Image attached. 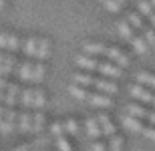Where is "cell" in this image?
Returning <instances> with one entry per match:
<instances>
[{
	"label": "cell",
	"instance_id": "6da1fadb",
	"mask_svg": "<svg viewBox=\"0 0 155 151\" xmlns=\"http://www.w3.org/2000/svg\"><path fill=\"white\" fill-rule=\"evenodd\" d=\"M73 81L79 83V85H89V87H95L103 93H117V85L115 83L107 81V79H97V77H89V75H83V73H75L73 75Z\"/></svg>",
	"mask_w": 155,
	"mask_h": 151
},
{
	"label": "cell",
	"instance_id": "7a4b0ae2",
	"mask_svg": "<svg viewBox=\"0 0 155 151\" xmlns=\"http://www.w3.org/2000/svg\"><path fill=\"white\" fill-rule=\"evenodd\" d=\"M127 111H129L133 117H137V119H147V121H151L155 125V111H147V109H143V107H139V105H135V103L129 105Z\"/></svg>",
	"mask_w": 155,
	"mask_h": 151
},
{
	"label": "cell",
	"instance_id": "3957f363",
	"mask_svg": "<svg viewBox=\"0 0 155 151\" xmlns=\"http://www.w3.org/2000/svg\"><path fill=\"white\" fill-rule=\"evenodd\" d=\"M129 91H131V95L135 97V99L143 101V103H151V105H155V95H153V93H149L147 89L139 87V85H133Z\"/></svg>",
	"mask_w": 155,
	"mask_h": 151
},
{
	"label": "cell",
	"instance_id": "277c9868",
	"mask_svg": "<svg viewBox=\"0 0 155 151\" xmlns=\"http://www.w3.org/2000/svg\"><path fill=\"white\" fill-rule=\"evenodd\" d=\"M20 87H18L16 83H10L8 85V89H6V97H4V103L6 107H14V105L18 103V99H20Z\"/></svg>",
	"mask_w": 155,
	"mask_h": 151
},
{
	"label": "cell",
	"instance_id": "5b68a950",
	"mask_svg": "<svg viewBox=\"0 0 155 151\" xmlns=\"http://www.w3.org/2000/svg\"><path fill=\"white\" fill-rule=\"evenodd\" d=\"M105 57L111 58V61H115L119 67H127V64H129V58H127L125 54L119 51V48H115V47H113V48L107 47V52H105Z\"/></svg>",
	"mask_w": 155,
	"mask_h": 151
},
{
	"label": "cell",
	"instance_id": "8992f818",
	"mask_svg": "<svg viewBox=\"0 0 155 151\" xmlns=\"http://www.w3.org/2000/svg\"><path fill=\"white\" fill-rule=\"evenodd\" d=\"M87 101L91 105H95V107H111V105H113L107 95H101V93H89Z\"/></svg>",
	"mask_w": 155,
	"mask_h": 151
},
{
	"label": "cell",
	"instance_id": "52a82bcc",
	"mask_svg": "<svg viewBox=\"0 0 155 151\" xmlns=\"http://www.w3.org/2000/svg\"><path fill=\"white\" fill-rule=\"evenodd\" d=\"M121 123H123L129 131H135V133H141V129H143V123L139 121L137 117H133V115H125L123 119H121Z\"/></svg>",
	"mask_w": 155,
	"mask_h": 151
},
{
	"label": "cell",
	"instance_id": "ba28073f",
	"mask_svg": "<svg viewBox=\"0 0 155 151\" xmlns=\"http://www.w3.org/2000/svg\"><path fill=\"white\" fill-rule=\"evenodd\" d=\"M97 119H99V125H101V131H103L105 135H109V139H111V137L115 135V125L111 123V119L105 115V113H101Z\"/></svg>",
	"mask_w": 155,
	"mask_h": 151
},
{
	"label": "cell",
	"instance_id": "9c48e42d",
	"mask_svg": "<svg viewBox=\"0 0 155 151\" xmlns=\"http://www.w3.org/2000/svg\"><path fill=\"white\" fill-rule=\"evenodd\" d=\"M97 71H99V73H103V75H107V77H115V79L121 77V69L115 67V64H111V63H99Z\"/></svg>",
	"mask_w": 155,
	"mask_h": 151
},
{
	"label": "cell",
	"instance_id": "30bf717a",
	"mask_svg": "<svg viewBox=\"0 0 155 151\" xmlns=\"http://www.w3.org/2000/svg\"><path fill=\"white\" fill-rule=\"evenodd\" d=\"M32 73H35V64H30L28 61L18 64V77L22 81H32Z\"/></svg>",
	"mask_w": 155,
	"mask_h": 151
},
{
	"label": "cell",
	"instance_id": "8fae6325",
	"mask_svg": "<svg viewBox=\"0 0 155 151\" xmlns=\"http://www.w3.org/2000/svg\"><path fill=\"white\" fill-rule=\"evenodd\" d=\"M85 125H87V133H89V137H93V139H97L99 135L103 133V131H101V125H99V119H95V117H89Z\"/></svg>",
	"mask_w": 155,
	"mask_h": 151
},
{
	"label": "cell",
	"instance_id": "7c38bea8",
	"mask_svg": "<svg viewBox=\"0 0 155 151\" xmlns=\"http://www.w3.org/2000/svg\"><path fill=\"white\" fill-rule=\"evenodd\" d=\"M36 48H38V41L28 36V38H24L22 41V51L26 57H36Z\"/></svg>",
	"mask_w": 155,
	"mask_h": 151
},
{
	"label": "cell",
	"instance_id": "4fadbf2b",
	"mask_svg": "<svg viewBox=\"0 0 155 151\" xmlns=\"http://www.w3.org/2000/svg\"><path fill=\"white\" fill-rule=\"evenodd\" d=\"M83 51L87 54H105L107 52V47L101 44V42H85L83 44Z\"/></svg>",
	"mask_w": 155,
	"mask_h": 151
},
{
	"label": "cell",
	"instance_id": "5bb4252c",
	"mask_svg": "<svg viewBox=\"0 0 155 151\" xmlns=\"http://www.w3.org/2000/svg\"><path fill=\"white\" fill-rule=\"evenodd\" d=\"M75 61H77V64H81V67H83V69H87V71H97L99 61H95V58H91V57L79 54V57H77Z\"/></svg>",
	"mask_w": 155,
	"mask_h": 151
},
{
	"label": "cell",
	"instance_id": "9a60e30c",
	"mask_svg": "<svg viewBox=\"0 0 155 151\" xmlns=\"http://www.w3.org/2000/svg\"><path fill=\"white\" fill-rule=\"evenodd\" d=\"M18 127H20V131H32V115L30 113H20V117H18Z\"/></svg>",
	"mask_w": 155,
	"mask_h": 151
},
{
	"label": "cell",
	"instance_id": "2e32d148",
	"mask_svg": "<svg viewBox=\"0 0 155 151\" xmlns=\"http://www.w3.org/2000/svg\"><path fill=\"white\" fill-rule=\"evenodd\" d=\"M14 64H16V57H14V54H4V64H2L0 77L10 75V73H12V69H14Z\"/></svg>",
	"mask_w": 155,
	"mask_h": 151
},
{
	"label": "cell",
	"instance_id": "e0dca14e",
	"mask_svg": "<svg viewBox=\"0 0 155 151\" xmlns=\"http://www.w3.org/2000/svg\"><path fill=\"white\" fill-rule=\"evenodd\" d=\"M117 28H119L121 36H123L125 41H129V42H131V38L135 36V34H133V28H131V24L127 22V20H121V22H117Z\"/></svg>",
	"mask_w": 155,
	"mask_h": 151
},
{
	"label": "cell",
	"instance_id": "ac0fdd59",
	"mask_svg": "<svg viewBox=\"0 0 155 151\" xmlns=\"http://www.w3.org/2000/svg\"><path fill=\"white\" fill-rule=\"evenodd\" d=\"M20 103H22L24 107H35V89H22Z\"/></svg>",
	"mask_w": 155,
	"mask_h": 151
},
{
	"label": "cell",
	"instance_id": "d6986e66",
	"mask_svg": "<svg viewBox=\"0 0 155 151\" xmlns=\"http://www.w3.org/2000/svg\"><path fill=\"white\" fill-rule=\"evenodd\" d=\"M131 44H133V48L137 52H141V54H145L147 52V48H149V44H147V41H145L143 36H133L131 38Z\"/></svg>",
	"mask_w": 155,
	"mask_h": 151
},
{
	"label": "cell",
	"instance_id": "ffe728a7",
	"mask_svg": "<svg viewBox=\"0 0 155 151\" xmlns=\"http://www.w3.org/2000/svg\"><path fill=\"white\" fill-rule=\"evenodd\" d=\"M42 123H45V115L36 111L35 115H32V133H38L40 129H42Z\"/></svg>",
	"mask_w": 155,
	"mask_h": 151
},
{
	"label": "cell",
	"instance_id": "44dd1931",
	"mask_svg": "<svg viewBox=\"0 0 155 151\" xmlns=\"http://www.w3.org/2000/svg\"><path fill=\"white\" fill-rule=\"evenodd\" d=\"M36 57H38V58H46V57H48V41H46V38H38Z\"/></svg>",
	"mask_w": 155,
	"mask_h": 151
},
{
	"label": "cell",
	"instance_id": "7402d4cb",
	"mask_svg": "<svg viewBox=\"0 0 155 151\" xmlns=\"http://www.w3.org/2000/svg\"><path fill=\"white\" fill-rule=\"evenodd\" d=\"M137 81L147 85V87H153L155 89V77L149 75V73H137Z\"/></svg>",
	"mask_w": 155,
	"mask_h": 151
},
{
	"label": "cell",
	"instance_id": "603a6c76",
	"mask_svg": "<svg viewBox=\"0 0 155 151\" xmlns=\"http://www.w3.org/2000/svg\"><path fill=\"white\" fill-rule=\"evenodd\" d=\"M69 93L73 95V97H77V99H85V101H87V97H89V93H87L85 89H81L79 85H71Z\"/></svg>",
	"mask_w": 155,
	"mask_h": 151
},
{
	"label": "cell",
	"instance_id": "cb8c5ba5",
	"mask_svg": "<svg viewBox=\"0 0 155 151\" xmlns=\"http://www.w3.org/2000/svg\"><path fill=\"white\" fill-rule=\"evenodd\" d=\"M45 107V93L42 89H35V109H42Z\"/></svg>",
	"mask_w": 155,
	"mask_h": 151
},
{
	"label": "cell",
	"instance_id": "d4e9b609",
	"mask_svg": "<svg viewBox=\"0 0 155 151\" xmlns=\"http://www.w3.org/2000/svg\"><path fill=\"white\" fill-rule=\"evenodd\" d=\"M42 77H45V64L36 63L35 64V73H32V81L38 83V81H42Z\"/></svg>",
	"mask_w": 155,
	"mask_h": 151
},
{
	"label": "cell",
	"instance_id": "484cf974",
	"mask_svg": "<svg viewBox=\"0 0 155 151\" xmlns=\"http://www.w3.org/2000/svg\"><path fill=\"white\" fill-rule=\"evenodd\" d=\"M137 4H139V10L143 12L145 16H151V14H153V6H151L149 0H139Z\"/></svg>",
	"mask_w": 155,
	"mask_h": 151
},
{
	"label": "cell",
	"instance_id": "4316f807",
	"mask_svg": "<svg viewBox=\"0 0 155 151\" xmlns=\"http://www.w3.org/2000/svg\"><path fill=\"white\" fill-rule=\"evenodd\" d=\"M121 145H123V139L119 135H113L109 141V151H121Z\"/></svg>",
	"mask_w": 155,
	"mask_h": 151
},
{
	"label": "cell",
	"instance_id": "83f0119b",
	"mask_svg": "<svg viewBox=\"0 0 155 151\" xmlns=\"http://www.w3.org/2000/svg\"><path fill=\"white\" fill-rule=\"evenodd\" d=\"M127 18H129V24H131V26H135V28H139V30H143V28H145L143 20H141L137 14H129Z\"/></svg>",
	"mask_w": 155,
	"mask_h": 151
},
{
	"label": "cell",
	"instance_id": "f1b7e54d",
	"mask_svg": "<svg viewBox=\"0 0 155 151\" xmlns=\"http://www.w3.org/2000/svg\"><path fill=\"white\" fill-rule=\"evenodd\" d=\"M64 129H67L71 135H77V133H79V125H77L75 119H67V123H64Z\"/></svg>",
	"mask_w": 155,
	"mask_h": 151
},
{
	"label": "cell",
	"instance_id": "f546056e",
	"mask_svg": "<svg viewBox=\"0 0 155 151\" xmlns=\"http://www.w3.org/2000/svg\"><path fill=\"white\" fill-rule=\"evenodd\" d=\"M51 131H52V135L58 139V137H63V133L67 131V129H64V125H61V123L57 121V123H52V125H51Z\"/></svg>",
	"mask_w": 155,
	"mask_h": 151
},
{
	"label": "cell",
	"instance_id": "4dcf8cb0",
	"mask_svg": "<svg viewBox=\"0 0 155 151\" xmlns=\"http://www.w3.org/2000/svg\"><path fill=\"white\" fill-rule=\"evenodd\" d=\"M143 38L147 41L149 47H155V32L151 28H143Z\"/></svg>",
	"mask_w": 155,
	"mask_h": 151
},
{
	"label": "cell",
	"instance_id": "1f68e13d",
	"mask_svg": "<svg viewBox=\"0 0 155 151\" xmlns=\"http://www.w3.org/2000/svg\"><path fill=\"white\" fill-rule=\"evenodd\" d=\"M18 117H20V115H16V111L12 109V107H6V111H4V119H6L8 123H14Z\"/></svg>",
	"mask_w": 155,
	"mask_h": 151
},
{
	"label": "cell",
	"instance_id": "d6a6232c",
	"mask_svg": "<svg viewBox=\"0 0 155 151\" xmlns=\"http://www.w3.org/2000/svg\"><path fill=\"white\" fill-rule=\"evenodd\" d=\"M20 47V41H18L16 34H8V44H6V48H10V51H16V48Z\"/></svg>",
	"mask_w": 155,
	"mask_h": 151
},
{
	"label": "cell",
	"instance_id": "836d02e7",
	"mask_svg": "<svg viewBox=\"0 0 155 151\" xmlns=\"http://www.w3.org/2000/svg\"><path fill=\"white\" fill-rule=\"evenodd\" d=\"M105 8H107V10H111V12H119L121 4L117 2V0H105Z\"/></svg>",
	"mask_w": 155,
	"mask_h": 151
},
{
	"label": "cell",
	"instance_id": "e575fe53",
	"mask_svg": "<svg viewBox=\"0 0 155 151\" xmlns=\"http://www.w3.org/2000/svg\"><path fill=\"white\" fill-rule=\"evenodd\" d=\"M57 147H58V151H71L69 141L64 139V137H58V139H57Z\"/></svg>",
	"mask_w": 155,
	"mask_h": 151
},
{
	"label": "cell",
	"instance_id": "d590c367",
	"mask_svg": "<svg viewBox=\"0 0 155 151\" xmlns=\"http://www.w3.org/2000/svg\"><path fill=\"white\" fill-rule=\"evenodd\" d=\"M141 133L147 137V139H151V141H155V129L153 127H145L143 125V129H141Z\"/></svg>",
	"mask_w": 155,
	"mask_h": 151
},
{
	"label": "cell",
	"instance_id": "8d00e7d4",
	"mask_svg": "<svg viewBox=\"0 0 155 151\" xmlns=\"http://www.w3.org/2000/svg\"><path fill=\"white\" fill-rule=\"evenodd\" d=\"M12 127H14V123H8L4 119V121H2V125H0V131H2V133H10Z\"/></svg>",
	"mask_w": 155,
	"mask_h": 151
},
{
	"label": "cell",
	"instance_id": "74e56055",
	"mask_svg": "<svg viewBox=\"0 0 155 151\" xmlns=\"http://www.w3.org/2000/svg\"><path fill=\"white\" fill-rule=\"evenodd\" d=\"M6 44H8V34L0 32V48H6Z\"/></svg>",
	"mask_w": 155,
	"mask_h": 151
},
{
	"label": "cell",
	"instance_id": "f35d334b",
	"mask_svg": "<svg viewBox=\"0 0 155 151\" xmlns=\"http://www.w3.org/2000/svg\"><path fill=\"white\" fill-rule=\"evenodd\" d=\"M93 151H105V145H103V143H99V141H97V143L93 145Z\"/></svg>",
	"mask_w": 155,
	"mask_h": 151
},
{
	"label": "cell",
	"instance_id": "ab89813d",
	"mask_svg": "<svg viewBox=\"0 0 155 151\" xmlns=\"http://www.w3.org/2000/svg\"><path fill=\"white\" fill-rule=\"evenodd\" d=\"M26 149H28V145H20V147H16L14 151H26Z\"/></svg>",
	"mask_w": 155,
	"mask_h": 151
},
{
	"label": "cell",
	"instance_id": "60d3db41",
	"mask_svg": "<svg viewBox=\"0 0 155 151\" xmlns=\"http://www.w3.org/2000/svg\"><path fill=\"white\" fill-rule=\"evenodd\" d=\"M2 64H4V54L0 52V71H2Z\"/></svg>",
	"mask_w": 155,
	"mask_h": 151
},
{
	"label": "cell",
	"instance_id": "b9f144b4",
	"mask_svg": "<svg viewBox=\"0 0 155 151\" xmlns=\"http://www.w3.org/2000/svg\"><path fill=\"white\" fill-rule=\"evenodd\" d=\"M149 20H151V24H153V26H155V12H153V14H151V16H149Z\"/></svg>",
	"mask_w": 155,
	"mask_h": 151
},
{
	"label": "cell",
	"instance_id": "7bdbcfd3",
	"mask_svg": "<svg viewBox=\"0 0 155 151\" xmlns=\"http://www.w3.org/2000/svg\"><path fill=\"white\" fill-rule=\"evenodd\" d=\"M4 111H6L4 107H0V117H2V119H4Z\"/></svg>",
	"mask_w": 155,
	"mask_h": 151
},
{
	"label": "cell",
	"instance_id": "ee69618b",
	"mask_svg": "<svg viewBox=\"0 0 155 151\" xmlns=\"http://www.w3.org/2000/svg\"><path fill=\"white\" fill-rule=\"evenodd\" d=\"M4 97H6V93H4V91H0V101H4Z\"/></svg>",
	"mask_w": 155,
	"mask_h": 151
},
{
	"label": "cell",
	"instance_id": "f6af8a7d",
	"mask_svg": "<svg viewBox=\"0 0 155 151\" xmlns=\"http://www.w3.org/2000/svg\"><path fill=\"white\" fill-rule=\"evenodd\" d=\"M149 2H151V6H153V8H155V0H149Z\"/></svg>",
	"mask_w": 155,
	"mask_h": 151
},
{
	"label": "cell",
	"instance_id": "bcb514c9",
	"mask_svg": "<svg viewBox=\"0 0 155 151\" xmlns=\"http://www.w3.org/2000/svg\"><path fill=\"white\" fill-rule=\"evenodd\" d=\"M2 6H4V0H0V8H2Z\"/></svg>",
	"mask_w": 155,
	"mask_h": 151
},
{
	"label": "cell",
	"instance_id": "7dc6e473",
	"mask_svg": "<svg viewBox=\"0 0 155 151\" xmlns=\"http://www.w3.org/2000/svg\"><path fill=\"white\" fill-rule=\"evenodd\" d=\"M117 2H119V4H121V6H123V2H125V0H117Z\"/></svg>",
	"mask_w": 155,
	"mask_h": 151
}]
</instances>
